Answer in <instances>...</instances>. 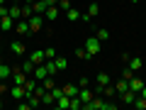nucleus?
<instances>
[{
  "mask_svg": "<svg viewBox=\"0 0 146 110\" xmlns=\"http://www.w3.org/2000/svg\"><path fill=\"white\" fill-rule=\"evenodd\" d=\"M85 52H88L90 59L100 54V39L98 37H88V39H85Z\"/></svg>",
  "mask_w": 146,
  "mask_h": 110,
  "instance_id": "obj_1",
  "label": "nucleus"
},
{
  "mask_svg": "<svg viewBox=\"0 0 146 110\" xmlns=\"http://www.w3.org/2000/svg\"><path fill=\"white\" fill-rule=\"evenodd\" d=\"M27 78H29V76H27L20 66H12V83H15V86H25Z\"/></svg>",
  "mask_w": 146,
  "mask_h": 110,
  "instance_id": "obj_2",
  "label": "nucleus"
},
{
  "mask_svg": "<svg viewBox=\"0 0 146 110\" xmlns=\"http://www.w3.org/2000/svg\"><path fill=\"white\" fill-rule=\"evenodd\" d=\"M42 25H44V15H36L34 12V15L29 17V32H39Z\"/></svg>",
  "mask_w": 146,
  "mask_h": 110,
  "instance_id": "obj_3",
  "label": "nucleus"
},
{
  "mask_svg": "<svg viewBox=\"0 0 146 110\" xmlns=\"http://www.w3.org/2000/svg\"><path fill=\"white\" fill-rule=\"evenodd\" d=\"M107 83H112V76H110L107 71H100L98 76H95V86H98V88H102V86H107Z\"/></svg>",
  "mask_w": 146,
  "mask_h": 110,
  "instance_id": "obj_4",
  "label": "nucleus"
},
{
  "mask_svg": "<svg viewBox=\"0 0 146 110\" xmlns=\"http://www.w3.org/2000/svg\"><path fill=\"white\" fill-rule=\"evenodd\" d=\"M15 32H17V34H29V20L20 17V20L15 22Z\"/></svg>",
  "mask_w": 146,
  "mask_h": 110,
  "instance_id": "obj_5",
  "label": "nucleus"
},
{
  "mask_svg": "<svg viewBox=\"0 0 146 110\" xmlns=\"http://www.w3.org/2000/svg\"><path fill=\"white\" fill-rule=\"evenodd\" d=\"M54 108H58V110H71V98L61 93V95L56 98V103H54Z\"/></svg>",
  "mask_w": 146,
  "mask_h": 110,
  "instance_id": "obj_6",
  "label": "nucleus"
},
{
  "mask_svg": "<svg viewBox=\"0 0 146 110\" xmlns=\"http://www.w3.org/2000/svg\"><path fill=\"white\" fill-rule=\"evenodd\" d=\"M10 95L15 100H27V91H25V86H12L10 88Z\"/></svg>",
  "mask_w": 146,
  "mask_h": 110,
  "instance_id": "obj_7",
  "label": "nucleus"
},
{
  "mask_svg": "<svg viewBox=\"0 0 146 110\" xmlns=\"http://www.w3.org/2000/svg\"><path fill=\"white\" fill-rule=\"evenodd\" d=\"M136 95H139V93H136V91L127 88L124 93H119V100H122V103H127V105H131V103H134V98H136Z\"/></svg>",
  "mask_w": 146,
  "mask_h": 110,
  "instance_id": "obj_8",
  "label": "nucleus"
},
{
  "mask_svg": "<svg viewBox=\"0 0 146 110\" xmlns=\"http://www.w3.org/2000/svg\"><path fill=\"white\" fill-rule=\"evenodd\" d=\"M12 78V66H7L5 61H0V81H7Z\"/></svg>",
  "mask_w": 146,
  "mask_h": 110,
  "instance_id": "obj_9",
  "label": "nucleus"
},
{
  "mask_svg": "<svg viewBox=\"0 0 146 110\" xmlns=\"http://www.w3.org/2000/svg\"><path fill=\"white\" fill-rule=\"evenodd\" d=\"M61 91H63V95L73 98V95H78V91H80V88H78V83H66V86H63Z\"/></svg>",
  "mask_w": 146,
  "mask_h": 110,
  "instance_id": "obj_10",
  "label": "nucleus"
},
{
  "mask_svg": "<svg viewBox=\"0 0 146 110\" xmlns=\"http://www.w3.org/2000/svg\"><path fill=\"white\" fill-rule=\"evenodd\" d=\"M32 7H34L36 15H44V12H46V7H49V3H46V0H34V3H32Z\"/></svg>",
  "mask_w": 146,
  "mask_h": 110,
  "instance_id": "obj_11",
  "label": "nucleus"
},
{
  "mask_svg": "<svg viewBox=\"0 0 146 110\" xmlns=\"http://www.w3.org/2000/svg\"><path fill=\"white\" fill-rule=\"evenodd\" d=\"M58 12H61V10H58V5H49L46 12H44V20H56Z\"/></svg>",
  "mask_w": 146,
  "mask_h": 110,
  "instance_id": "obj_12",
  "label": "nucleus"
},
{
  "mask_svg": "<svg viewBox=\"0 0 146 110\" xmlns=\"http://www.w3.org/2000/svg\"><path fill=\"white\" fill-rule=\"evenodd\" d=\"M12 27H15V20H12L10 15H5V17H0V30H12Z\"/></svg>",
  "mask_w": 146,
  "mask_h": 110,
  "instance_id": "obj_13",
  "label": "nucleus"
},
{
  "mask_svg": "<svg viewBox=\"0 0 146 110\" xmlns=\"http://www.w3.org/2000/svg\"><path fill=\"white\" fill-rule=\"evenodd\" d=\"M34 66H36V64L32 61V59H27V61H22V64H20V68L27 73V76H32V73H34Z\"/></svg>",
  "mask_w": 146,
  "mask_h": 110,
  "instance_id": "obj_14",
  "label": "nucleus"
},
{
  "mask_svg": "<svg viewBox=\"0 0 146 110\" xmlns=\"http://www.w3.org/2000/svg\"><path fill=\"white\" fill-rule=\"evenodd\" d=\"M78 98L83 100V103L93 100V91H90V86H85V88H80V91H78Z\"/></svg>",
  "mask_w": 146,
  "mask_h": 110,
  "instance_id": "obj_15",
  "label": "nucleus"
},
{
  "mask_svg": "<svg viewBox=\"0 0 146 110\" xmlns=\"http://www.w3.org/2000/svg\"><path fill=\"white\" fill-rule=\"evenodd\" d=\"M10 52L15 54V56H22L27 49H25V44H22V42H12V44H10Z\"/></svg>",
  "mask_w": 146,
  "mask_h": 110,
  "instance_id": "obj_16",
  "label": "nucleus"
},
{
  "mask_svg": "<svg viewBox=\"0 0 146 110\" xmlns=\"http://www.w3.org/2000/svg\"><path fill=\"white\" fill-rule=\"evenodd\" d=\"M127 88H129V81H127V78H119V81H115V91H117V95H119V93H124Z\"/></svg>",
  "mask_w": 146,
  "mask_h": 110,
  "instance_id": "obj_17",
  "label": "nucleus"
},
{
  "mask_svg": "<svg viewBox=\"0 0 146 110\" xmlns=\"http://www.w3.org/2000/svg\"><path fill=\"white\" fill-rule=\"evenodd\" d=\"M7 15H10L12 17V20H20V17H22V7H17V5H10V7H7Z\"/></svg>",
  "mask_w": 146,
  "mask_h": 110,
  "instance_id": "obj_18",
  "label": "nucleus"
},
{
  "mask_svg": "<svg viewBox=\"0 0 146 110\" xmlns=\"http://www.w3.org/2000/svg\"><path fill=\"white\" fill-rule=\"evenodd\" d=\"M29 59H32V61L36 64V66L46 61V56H44V52H32V54H29Z\"/></svg>",
  "mask_w": 146,
  "mask_h": 110,
  "instance_id": "obj_19",
  "label": "nucleus"
},
{
  "mask_svg": "<svg viewBox=\"0 0 146 110\" xmlns=\"http://www.w3.org/2000/svg\"><path fill=\"white\" fill-rule=\"evenodd\" d=\"M141 86H144V81H141L139 76H131V81H129V88L139 93V91H141Z\"/></svg>",
  "mask_w": 146,
  "mask_h": 110,
  "instance_id": "obj_20",
  "label": "nucleus"
},
{
  "mask_svg": "<svg viewBox=\"0 0 146 110\" xmlns=\"http://www.w3.org/2000/svg\"><path fill=\"white\" fill-rule=\"evenodd\" d=\"M141 66H144V61H141V56H131V59H129V68H131V71H139Z\"/></svg>",
  "mask_w": 146,
  "mask_h": 110,
  "instance_id": "obj_21",
  "label": "nucleus"
},
{
  "mask_svg": "<svg viewBox=\"0 0 146 110\" xmlns=\"http://www.w3.org/2000/svg\"><path fill=\"white\" fill-rule=\"evenodd\" d=\"M98 91H102V93L105 95H107V98H115V95H117V91H115V83H112V86H102V88H98Z\"/></svg>",
  "mask_w": 146,
  "mask_h": 110,
  "instance_id": "obj_22",
  "label": "nucleus"
},
{
  "mask_svg": "<svg viewBox=\"0 0 146 110\" xmlns=\"http://www.w3.org/2000/svg\"><path fill=\"white\" fill-rule=\"evenodd\" d=\"M131 105H134L136 110H146V98H144V95H136V98H134V103H131Z\"/></svg>",
  "mask_w": 146,
  "mask_h": 110,
  "instance_id": "obj_23",
  "label": "nucleus"
},
{
  "mask_svg": "<svg viewBox=\"0 0 146 110\" xmlns=\"http://www.w3.org/2000/svg\"><path fill=\"white\" fill-rule=\"evenodd\" d=\"M44 66H46L49 76H54V73H58V68H56V64H54V59H46V61H44Z\"/></svg>",
  "mask_w": 146,
  "mask_h": 110,
  "instance_id": "obj_24",
  "label": "nucleus"
},
{
  "mask_svg": "<svg viewBox=\"0 0 146 110\" xmlns=\"http://www.w3.org/2000/svg\"><path fill=\"white\" fill-rule=\"evenodd\" d=\"M54 100H56V98H54L51 91H46V93L42 95V105H54Z\"/></svg>",
  "mask_w": 146,
  "mask_h": 110,
  "instance_id": "obj_25",
  "label": "nucleus"
},
{
  "mask_svg": "<svg viewBox=\"0 0 146 110\" xmlns=\"http://www.w3.org/2000/svg\"><path fill=\"white\" fill-rule=\"evenodd\" d=\"M54 64H56V68H58V71H63V68L68 66V61H66L63 56H56V59H54Z\"/></svg>",
  "mask_w": 146,
  "mask_h": 110,
  "instance_id": "obj_26",
  "label": "nucleus"
},
{
  "mask_svg": "<svg viewBox=\"0 0 146 110\" xmlns=\"http://www.w3.org/2000/svg\"><path fill=\"white\" fill-rule=\"evenodd\" d=\"M66 15H68V20H80V12L76 10V7H71V10H66Z\"/></svg>",
  "mask_w": 146,
  "mask_h": 110,
  "instance_id": "obj_27",
  "label": "nucleus"
},
{
  "mask_svg": "<svg viewBox=\"0 0 146 110\" xmlns=\"http://www.w3.org/2000/svg\"><path fill=\"white\" fill-rule=\"evenodd\" d=\"M95 37H98L100 42H107V39H110V32L107 30H98V34H95Z\"/></svg>",
  "mask_w": 146,
  "mask_h": 110,
  "instance_id": "obj_28",
  "label": "nucleus"
},
{
  "mask_svg": "<svg viewBox=\"0 0 146 110\" xmlns=\"http://www.w3.org/2000/svg\"><path fill=\"white\" fill-rule=\"evenodd\" d=\"M71 0H58V10H63V12H66V10H71Z\"/></svg>",
  "mask_w": 146,
  "mask_h": 110,
  "instance_id": "obj_29",
  "label": "nucleus"
},
{
  "mask_svg": "<svg viewBox=\"0 0 146 110\" xmlns=\"http://www.w3.org/2000/svg\"><path fill=\"white\" fill-rule=\"evenodd\" d=\"M98 12H100V7L95 5V3H93V5H88V15H90V17H95Z\"/></svg>",
  "mask_w": 146,
  "mask_h": 110,
  "instance_id": "obj_30",
  "label": "nucleus"
},
{
  "mask_svg": "<svg viewBox=\"0 0 146 110\" xmlns=\"http://www.w3.org/2000/svg\"><path fill=\"white\" fill-rule=\"evenodd\" d=\"M76 56H78V59H90V56H88V52H85V47H80L78 52H76Z\"/></svg>",
  "mask_w": 146,
  "mask_h": 110,
  "instance_id": "obj_31",
  "label": "nucleus"
},
{
  "mask_svg": "<svg viewBox=\"0 0 146 110\" xmlns=\"http://www.w3.org/2000/svg\"><path fill=\"white\" fill-rule=\"evenodd\" d=\"M131 76H134V71H131V68L127 66V68H124V73H122V78H127V81H131Z\"/></svg>",
  "mask_w": 146,
  "mask_h": 110,
  "instance_id": "obj_32",
  "label": "nucleus"
},
{
  "mask_svg": "<svg viewBox=\"0 0 146 110\" xmlns=\"http://www.w3.org/2000/svg\"><path fill=\"white\" fill-rule=\"evenodd\" d=\"M44 56L46 59H56V52H54V49H44Z\"/></svg>",
  "mask_w": 146,
  "mask_h": 110,
  "instance_id": "obj_33",
  "label": "nucleus"
},
{
  "mask_svg": "<svg viewBox=\"0 0 146 110\" xmlns=\"http://www.w3.org/2000/svg\"><path fill=\"white\" fill-rule=\"evenodd\" d=\"M85 86H90V78H85V76H83V78L78 81V88H85Z\"/></svg>",
  "mask_w": 146,
  "mask_h": 110,
  "instance_id": "obj_34",
  "label": "nucleus"
},
{
  "mask_svg": "<svg viewBox=\"0 0 146 110\" xmlns=\"http://www.w3.org/2000/svg\"><path fill=\"white\" fill-rule=\"evenodd\" d=\"M17 108H20V110H29L32 105H29V100H27V103H20V105H17Z\"/></svg>",
  "mask_w": 146,
  "mask_h": 110,
  "instance_id": "obj_35",
  "label": "nucleus"
},
{
  "mask_svg": "<svg viewBox=\"0 0 146 110\" xmlns=\"http://www.w3.org/2000/svg\"><path fill=\"white\" fill-rule=\"evenodd\" d=\"M139 95H144V98H146V83L141 86V91H139Z\"/></svg>",
  "mask_w": 146,
  "mask_h": 110,
  "instance_id": "obj_36",
  "label": "nucleus"
},
{
  "mask_svg": "<svg viewBox=\"0 0 146 110\" xmlns=\"http://www.w3.org/2000/svg\"><path fill=\"white\" fill-rule=\"evenodd\" d=\"M46 3L49 5H58V0H46Z\"/></svg>",
  "mask_w": 146,
  "mask_h": 110,
  "instance_id": "obj_37",
  "label": "nucleus"
},
{
  "mask_svg": "<svg viewBox=\"0 0 146 110\" xmlns=\"http://www.w3.org/2000/svg\"><path fill=\"white\" fill-rule=\"evenodd\" d=\"M5 3H7V0H0V5H5Z\"/></svg>",
  "mask_w": 146,
  "mask_h": 110,
  "instance_id": "obj_38",
  "label": "nucleus"
},
{
  "mask_svg": "<svg viewBox=\"0 0 146 110\" xmlns=\"http://www.w3.org/2000/svg\"><path fill=\"white\" fill-rule=\"evenodd\" d=\"M129 3H139V0H129Z\"/></svg>",
  "mask_w": 146,
  "mask_h": 110,
  "instance_id": "obj_39",
  "label": "nucleus"
},
{
  "mask_svg": "<svg viewBox=\"0 0 146 110\" xmlns=\"http://www.w3.org/2000/svg\"><path fill=\"white\" fill-rule=\"evenodd\" d=\"M0 108H3V98H0Z\"/></svg>",
  "mask_w": 146,
  "mask_h": 110,
  "instance_id": "obj_40",
  "label": "nucleus"
}]
</instances>
